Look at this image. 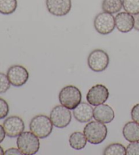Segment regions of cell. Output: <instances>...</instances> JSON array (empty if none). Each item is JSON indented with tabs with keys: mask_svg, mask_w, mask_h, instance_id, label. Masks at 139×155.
<instances>
[{
	"mask_svg": "<svg viewBox=\"0 0 139 155\" xmlns=\"http://www.w3.org/2000/svg\"><path fill=\"white\" fill-rule=\"evenodd\" d=\"M84 133L88 142L97 145L105 140L108 134V130L104 123L95 120L89 122L85 125Z\"/></svg>",
	"mask_w": 139,
	"mask_h": 155,
	"instance_id": "6da1fadb",
	"label": "cell"
},
{
	"mask_svg": "<svg viewBox=\"0 0 139 155\" xmlns=\"http://www.w3.org/2000/svg\"><path fill=\"white\" fill-rule=\"evenodd\" d=\"M52 122L45 115H37L31 119L29 124L31 131L39 139H45L50 135L53 130Z\"/></svg>",
	"mask_w": 139,
	"mask_h": 155,
	"instance_id": "7a4b0ae2",
	"label": "cell"
},
{
	"mask_svg": "<svg viewBox=\"0 0 139 155\" xmlns=\"http://www.w3.org/2000/svg\"><path fill=\"white\" fill-rule=\"evenodd\" d=\"M39 139L31 131L23 132L17 138L18 148L24 155L36 154L40 148Z\"/></svg>",
	"mask_w": 139,
	"mask_h": 155,
	"instance_id": "3957f363",
	"label": "cell"
},
{
	"mask_svg": "<svg viewBox=\"0 0 139 155\" xmlns=\"http://www.w3.org/2000/svg\"><path fill=\"white\" fill-rule=\"evenodd\" d=\"M58 99L61 105L73 110L82 102V94L79 88L74 85H66L60 90Z\"/></svg>",
	"mask_w": 139,
	"mask_h": 155,
	"instance_id": "277c9868",
	"label": "cell"
},
{
	"mask_svg": "<svg viewBox=\"0 0 139 155\" xmlns=\"http://www.w3.org/2000/svg\"><path fill=\"white\" fill-rule=\"evenodd\" d=\"M109 60V56L105 51L95 49L88 55V65L92 71L100 73L107 68Z\"/></svg>",
	"mask_w": 139,
	"mask_h": 155,
	"instance_id": "5b68a950",
	"label": "cell"
},
{
	"mask_svg": "<svg viewBox=\"0 0 139 155\" xmlns=\"http://www.w3.org/2000/svg\"><path fill=\"white\" fill-rule=\"evenodd\" d=\"M95 30L102 35L111 34L116 28V19L110 13L103 12L96 16L94 20Z\"/></svg>",
	"mask_w": 139,
	"mask_h": 155,
	"instance_id": "8992f818",
	"label": "cell"
},
{
	"mask_svg": "<svg viewBox=\"0 0 139 155\" xmlns=\"http://www.w3.org/2000/svg\"><path fill=\"white\" fill-rule=\"evenodd\" d=\"M50 118L55 127L64 129L70 124L72 116L70 109L61 105L55 106L52 109L50 114Z\"/></svg>",
	"mask_w": 139,
	"mask_h": 155,
	"instance_id": "52a82bcc",
	"label": "cell"
},
{
	"mask_svg": "<svg viewBox=\"0 0 139 155\" xmlns=\"http://www.w3.org/2000/svg\"><path fill=\"white\" fill-rule=\"evenodd\" d=\"M109 92L108 88L102 84L92 86L86 95L87 102L92 106H97L105 103L108 100Z\"/></svg>",
	"mask_w": 139,
	"mask_h": 155,
	"instance_id": "ba28073f",
	"label": "cell"
},
{
	"mask_svg": "<svg viewBox=\"0 0 139 155\" xmlns=\"http://www.w3.org/2000/svg\"><path fill=\"white\" fill-rule=\"evenodd\" d=\"M7 76L11 85L18 87L26 84L29 78V73L24 66L13 65L8 70Z\"/></svg>",
	"mask_w": 139,
	"mask_h": 155,
	"instance_id": "9c48e42d",
	"label": "cell"
},
{
	"mask_svg": "<svg viewBox=\"0 0 139 155\" xmlns=\"http://www.w3.org/2000/svg\"><path fill=\"white\" fill-rule=\"evenodd\" d=\"M3 127L6 134L9 137H18L25 130V123L20 117L12 116L4 120Z\"/></svg>",
	"mask_w": 139,
	"mask_h": 155,
	"instance_id": "30bf717a",
	"label": "cell"
},
{
	"mask_svg": "<svg viewBox=\"0 0 139 155\" xmlns=\"http://www.w3.org/2000/svg\"><path fill=\"white\" fill-rule=\"evenodd\" d=\"M48 11L55 17H64L70 12L71 0H45Z\"/></svg>",
	"mask_w": 139,
	"mask_h": 155,
	"instance_id": "8fae6325",
	"label": "cell"
},
{
	"mask_svg": "<svg viewBox=\"0 0 139 155\" xmlns=\"http://www.w3.org/2000/svg\"><path fill=\"white\" fill-rule=\"evenodd\" d=\"M116 28L122 33H128L134 29V17L126 12H122L117 14L116 17Z\"/></svg>",
	"mask_w": 139,
	"mask_h": 155,
	"instance_id": "7c38bea8",
	"label": "cell"
},
{
	"mask_svg": "<svg viewBox=\"0 0 139 155\" xmlns=\"http://www.w3.org/2000/svg\"><path fill=\"white\" fill-rule=\"evenodd\" d=\"M73 114L75 119L79 122H89L94 116V108L88 103L81 102L73 109Z\"/></svg>",
	"mask_w": 139,
	"mask_h": 155,
	"instance_id": "4fadbf2b",
	"label": "cell"
},
{
	"mask_svg": "<svg viewBox=\"0 0 139 155\" xmlns=\"http://www.w3.org/2000/svg\"><path fill=\"white\" fill-rule=\"evenodd\" d=\"M95 120L104 124H109L115 118V112L113 108L107 104H101L94 108V116Z\"/></svg>",
	"mask_w": 139,
	"mask_h": 155,
	"instance_id": "5bb4252c",
	"label": "cell"
},
{
	"mask_svg": "<svg viewBox=\"0 0 139 155\" xmlns=\"http://www.w3.org/2000/svg\"><path fill=\"white\" fill-rule=\"evenodd\" d=\"M122 133L125 140L129 142L139 141V124L134 121L127 122L123 128Z\"/></svg>",
	"mask_w": 139,
	"mask_h": 155,
	"instance_id": "9a60e30c",
	"label": "cell"
},
{
	"mask_svg": "<svg viewBox=\"0 0 139 155\" xmlns=\"http://www.w3.org/2000/svg\"><path fill=\"white\" fill-rule=\"evenodd\" d=\"M69 145L72 148L79 150L84 148L87 144V139L84 133L77 131L72 133L69 137Z\"/></svg>",
	"mask_w": 139,
	"mask_h": 155,
	"instance_id": "2e32d148",
	"label": "cell"
},
{
	"mask_svg": "<svg viewBox=\"0 0 139 155\" xmlns=\"http://www.w3.org/2000/svg\"><path fill=\"white\" fill-rule=\"evenodd\" d=\"M123 8L122 0H103L102 9L104 12L116 14Z\"/></svg>",
	"mask_w": 139,
	"mask_h": 155,
	"instance_id": "e0dca14e",
	"label": "cell"
},
{
	"mask_svg": "<svg viewBox=\"0 0 139 155\" xmlns=\"http://www.w3.org/2000/svg\"><path fill=\"white\" fill-rule=\"evenodd\" d=\"M18 6L17 0H0V13L9 15L14 13Z\"/></svg>",
	"mask_w": 139,
	"mask_h": 155,
	"instance_id": "ac0fdd59",
	"label": "cell"
},
{
	"mask_svg": "<svg viewBox=\"0 0 139 155\" xmlns=\"http://www.w3.org/2000/svg\"><path fill=\"white\" fill-rule=\"evenodd\" d=\"M104 155H125L126 148L121 143H113L107 146L103 151Z\"/></svg>",
	"mask_w": 139,
	"mask_h": 155,
	"instance_id": "d6986e66",
	"label": "cell"
},
{
	"mask_svg": "<svg viewBox=\"0 0 139 155\" xmlns=\"http://www.w3.org/2000/svg\"><path fill=\"white\" fill-rule=\"evenodd\" d=\"M123 8L132 15L139 14V0H122Z\"/></svg>",
	"mask_w": 139,
	"mask_h": 155,
	"instance_id": "ffe728a7",
	"label": "cell"
},
{
	"mask_svg": "<svg viewBox=\"0 0 139 155\" xmlns=\"http://www.w3.org/2000/svg\"><path fill=\"white\" fill-rule=\"evenodd\" d=\"M10 82L7 74L0 73V94L6 93L10 87Z\"/></svg>",
	"mask_w": 139,
	"mask_h": 155,
	"instance_id": "44dd1931",
	"label": "cell"
},
{
	"mask_svg": "<svg viewBox=\"0 0 139 155\" xmlns=\"http://www.w3.org/2000/svg\"><path fill=\"white\" fill-rule=\"evenodd\" d=\"M9 114V105L6 101L0 98V120L4 119Z\"/></svg>",
	"mask_w": 139,
	"mask_h": 155,
	"instance_id": "7402d4cb",
	"label": "cell"
},
{
	"mask_svg": "<svg viewBox=\"0 0 139 155\" xmlns=\"http://www.w3.org/2000/svg\"><path fill=\"white\" fill-rule=\"evenodd\" d=\"M127 155H139V141L130 142L126 148Z\"/></svg>",
	"mask_w": 139,
	"mask_h": 155,
	"instance_id": "603a6c76",
	"label": "cell"
},
{
	"mask_svg": "<svg viewBox=\"0 0 139 155\" xmlns=\"http://www.w3.org/2000/svg\"><path fill=\"white\" fill-rule=\"evenodd\" d=\"M131 117L133 121L139 124V103L133 107L131 110Z\"/></svg>",
	"mask_w": 139,
	"mask_h": 155,
	"instance_id": "cb8c5ba5",
	"label": "cell"
},
{
	"mask_svg": "<svg viewBox=\"0 0 139 155\" xmlns=\"http://www.w3.org/2000/svg\"><path fill=\"white\" fill-rule=\"evenodd\" d=\"M4 154L5 155H21L23 154L21 153V152L19 150L18 148H11L8 149L7 150H6L4 152Z\"/></svg>",
	"mask_w": 139,
	"mask_h": 155,
	"instance_id": "d4e9b609",
	"label": "cell"
},
{
	"mask_svg": "<svg viewBox=\"0 0 139 155\" xmlns=\"http://www.w3.org/2000/svg\"><path fill=\"white\" fill-rule=\"evenodd\" d=\"M6 134L4 129V127L0 124V143H2L4 141L5 137H6Z\"/></svg>",
	"mask_w": 139,
	"mask_h": 155,
	"instance_id": "484cf974",
	"label": "cell"
},
{
	"mask_svg": "<svg viewBox=\"0 0 139 155\" xmlns=\"http://www.w3.org/2000/svg\"><path fill=\"white\" fill-rule=\"evenodd\" d=\"M136 31H139V14L134 15V26Z\"/></svg>",
	"mask_w": 139,
	"mask_h": 155,
	"instance_id": "4316f807",
	"label": "cell"
},
{
	"mask_svg": "<svg viewBox=\"0 0 139 155\" xmlns=\"http://www.w3.org/2000/svg\"><path fill=\"white\" fill-rule=\"evenodd\" d=\"M3 154H4V149L2 148V147L0 146V155H3Z\"/></svg>",
	"mask_w": 139,
	"mask_h": 155,
	"instance_id": "83f0119b",
	"label": "cell"
}]
</instances>
